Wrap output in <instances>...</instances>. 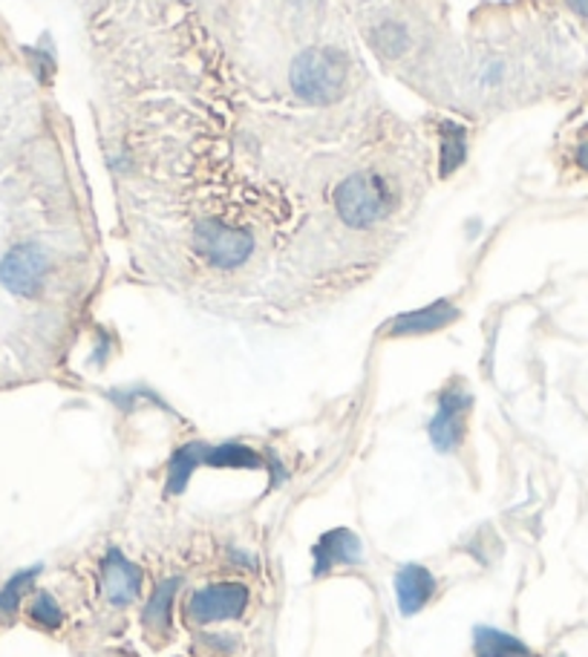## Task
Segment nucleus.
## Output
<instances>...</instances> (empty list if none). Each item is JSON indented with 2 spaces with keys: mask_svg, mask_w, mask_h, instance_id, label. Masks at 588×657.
Returning a JSON list of instances; mask_svg holds the SVG:
<instances>
[{
  "mask_svg": "<svg viewBox=\"0 0 588 657\" xmlns=\"http://www.w3.org/2000/svg\"><path fill=\"white\" fill-rule=\"evenodd\" d=\"M291 90L303 101L329 105L341 96L346 84V58L332 46L309 50L291 64Z\"/></svg>",
  "mask_w": 588,
  "mask_h": 657,
  "instance_id": "obj_1",
  "label": "nucleus"
},
{
  "mask_svg": "<svg viewBox=\"0 0 588 657\" xmlns=\"http://www.w3.org/2000/svg\"><path fill=\"white\" fill-rule=\"evenodd\" d=\"M335 208L350 228H369L390 211V188L384 176L355 174L337 188Z\"/></svg>",
  "mask_w": 588,
  "mask_h": 657,
  "instance_id": "obj_2",
  "label": "nucleus"
},
{
  "mask_svg": "<svg viewBox=\"0 0 588 657\" xmlns=\"http://www.w3.org/2000/svg\"><path fill=\"white\" fill-rule=\"evenodd\" d=\"M197 249L217 269H237L252 258L254 240L245 228L225 226L222 219H208L197 228Z\"/></svg>",
  "mask_w": 588,
  "mask_h": 657,
  "instance_id": "obj_3",
  "label": "nucleus"
},
{
  "mask_svg": "<svg viewBox=\"0 0 588 657\" xmlns=\"http://www.w3.org/2000/svg\"><path fill=\"white\" fill-rule=\"evenodd\" d=\"M49 274V254L41 245H18L0 263V280L12 295L35 297Z\"/></svg>",
  "mask_w": 588,
  "mask_h": 657,
  "instance_id": "obj_4",
  "label": "nucleus"
},
{
  "mask_svg": "<svg viewBox=\"0 0 588 657\" xmlns=\"http://www.w3.org/2000/svg\"><path fill=\"white\" fill-rule=\"evenodd\" d=\"M248 605V589L240 582H222L211 589L193 591L188 600V614L197 623H217V620H234Z\"/></svg>",
  "mask_w": 588,
  "mask_h": 657,
  "instance_id": "obj_5",
  "label": "nucleus"
},
{
  "mask_svg": "<svg viewBox=\"0 0 588 657\" xmlns=\"http://www.w3.org/2000/svg\"><path fill=\"white\" fill-rule=\"evenodd\" d=\"M470 409V395L451 386L447 393L439 398V409L433 421H430V441L439 453H451L453 447L462 441V430H465V416Z\"/></svg>",
  "mask_w": 588,
  "mask_h": 657,
  "instance_id": "obj_6",
  "label": "nucleus"
},
{
  "mask_svg": "<svg viewBox=\"0 0 588 657\" xmlns=\"http://www.w3.org/2000/svg\"><path fill=\"white\" fill-rule=\"evenodd\" d=\"M433 591H436V577L433 571H428L424 566H404L396 574V598H398V609L404 617H413L419 614L424 605L430 603L433 598Z\"/></svg>",
  "mask_w": 588,
  "mask_h": 657,
  "instance_id": "obj_7",
  "label": "nucleus"
},
{
  "mask_svg": "<svg viewBox=\"0 0 588 657\" xmlns=\"http://www.w3.org/2000/svg\"><path fill=\"white\" fill-rule=\"evenodd\" d=\"M142 585V571L119 548H110L104 559V594L113 605H131Z\"/></svg>",
  "mask_w": 588,
  "mask_h": 657,
  "instance_id": "obj_8",
  "label": "nucleus"
},
{
  "mask_svg": "<svg viewBox=\"0 0 588 657\" xmlns=\"http://www.w3.org/2000/svg\"><path fill=\"white\" fill-rule=\"evenodd\" d=\"M360 543L358 537L346 528H335L323 534L314 545V574L323 577L335 566H352L360 559Z\"/></svg>",
  "mask_w": 588,
  "mask_h": 657,
  "instance_id": "obj_9",
  "label": "nucleus"
},
{
  "mask_svg": "<svg viewBox=\"0 0 588 657\" xmlns=\"http://www.w3.org/2000/svg\"><path fill=\"white\" fill-rule=\"evenodd\" d=\"M456 318H458V311L453 309L451 303L439 300L433 303V306H428V309L410 311V315H401V318L392 320L390 335H396V338H407V335H428V332H436V329H444V326L453 324Z\"/></svg>",
  "mask_w": 588,
  "mask_h": 657,
  "instance_id": "obj_10",
  "label": "nucleus"
},
{
  "mask_svg": "<svg viewBox=\"0 0 588 657\" xmlns=\"http://www.w3.org/2000/svg\"><path fill=\"white\" fill-rule=\"evenodd\" d=\"M474 649L476 657H534L520 637L499 632V628L479 626L474 632Z\"/></svg>",
  "mask_w": 588,
  "mask_h": 657,
  "instance_id": "obj_11",
  "label": "nucleus"
},
{
  "mask_svg": "<svg viewBox=\"0 0 588 657\" xmlns=\"http://www.w3.org/2000/svg\"><path fill=\"white\" fill-rule=\"evenodd\" d=\"M208 450H211V447L199 445V441L197 445L179 447V450H176L168 468V484H165V493H168V496H179V493L188 488V479H191L193 468L206 461Z\"/></svg>",
  "mask_w": 588,
  "mask_h": 657,
  "instance_id": "obj_12",
  "label": "nucleus"
},
{
  "mask_svg": "<svg viewBox=\"0 0 588 657\" xmlns=\"http://www.w3.org/2000/svg\"><path fill=\"white\" fill-rule=\"evenodd\" d=\"M176 589H179V580L174 577V580H165L159 589L153 591L151 603L145 609V626L153 637H165L170 632V609H174Z\"/></svg>",
  "mask_w": 588,
  "mask_h": 657,
  "instance_id": "obj_13",
  "label": "nucleus"
},
{
  "mask_svg": "<svg viewBox=\"0 0 588 657\" xmlns=\"http://www.w3.org/2000/svg\"><path fill=\"white\" fill-rule=\"evenodd\" d=\"M206 464H211V468H252V470H257L263 461H260V456L254 453L252 447L222 445V447H211V450H208Z\"/></svg>",
  "mask_w": 588,
  "mask_h": 657,
  "instance_id": "obj_14",
  "label": "nucleus"
},
{
  "mask_svg": "<svg viewBox=\"0 0 588 657\" xmlns=\"http://www.w3.org/2000/svg\"><path fill=\"white\" fill-rule=\"evenodd\" d=\"M38 574V568H32V571H23V574L12 577L7 582V589L0 591V620H12L18 612V603H21V594L26 591L32 580Z\"/></svg>",
  "mask_w": 588,
  "mask_h": 657,
  "instance_id": "obj_15",
  "label": "nucleus"
},
{
  "mask_svg": "<svg viewBox=\"0 0 588 657\" xmlns=\"http://www.w3.org/2000/svg\"><path fill=\"white\" fill-rule=\"evenodd\" d=\"M32 617L38 620L41 626H46V628H55L58 623H62V609H58V603L53 600V594L41 591L38 600H35V605H32Z\"/></svg>",
  "mask_w": 588,
  "mask_h": 657,
  "instance_id": "obj_16",
  "label": "nucleus"
},
{
  "mask_svg": "<svg viewBox=\"0 0 588 657\" xmlns=\"http://www.w3.org/2000/svg\"><path fill=\"white\" fill-rule=\"evenodd\" d=\"M568 7H572L580 18H588V0H568Z\"/></svg>",
  "mask_w": 588,
  "mask_h": 657,
  "instance_id": "obj_17",
  "label": "nucleus"
},
{
  "mask_svg": "<svg viewBox=\"0 0 588 657\" xmlns=\"http://www.w3.org/2000/svg\"><path fill=\"white\" fill-rule=\"evenodd\" d=\"M580 165L588 171V142L580 147Z\"/></svg>",
  "mask_w": 588,
  "mask_h": 657,
  "instance_id": "obj_18",
  "label": "nucleus"
}]
</instances>
